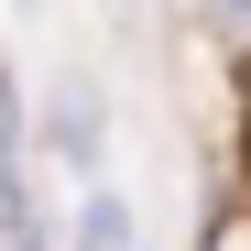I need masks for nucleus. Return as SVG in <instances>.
Wrapping results in <instances>:
<instances>
[{"mask_svg": "<svg viewBox=\"0 0 251 251\" xmlns=\"http://www.w3.org/2000/svg\"><path fill=\"white\" fill-rule=\"evenodd\" d=\"M207 251H251V207H229V219H207Z\"/></svg>", "mask_w": 251, "mask_h": 251, "instance_id": "1", "label": "nucleus"}, {"mask_svg": "<svg viewBox=\"0 0 251 251\" xmlns=\"http://www.w3.org/2000/svg\"><path fill=\"white\" fill-rule=\"evenodd\" d=\"M229 11H240V22H251V0H229Z\"/></svg>", "mask_w": 251, "mask_h": 251, "instance_id": "2", "label": "nucleus"}]
</instances>
